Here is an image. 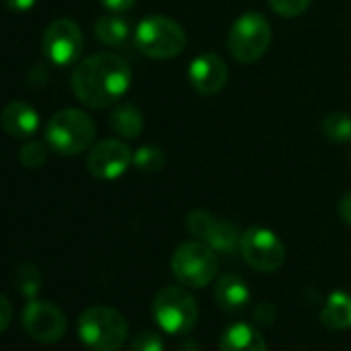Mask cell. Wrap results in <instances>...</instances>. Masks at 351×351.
<instances>
[{
    "label": "cell",
    "mask_w": 351,
    "mask_h": 351,
    "mask_svg": "<svg viewBox=\"0 0 351 351\" xmlns=\"http://www.w3.org/2000/svg\"><path fill=\"white\" fill-rule=\"evenodd\" d=\"M132 81L128 62L118 54H93L81 60L71 77L73 93L89 108H108L124 97Z\"/></svg>",
    "instance_id": "6da1fadb"
},
{
    "label": "cell",
    "mask_w": 351,
    "mask_h": 351,
    "mask_svg": "<svg viewBox=\"0 0 351 351\" xmlns=\"http://www.w3.org/2000/svg\"><path fill=\"white\" fill-rule=\"evenodd\" d=\"M95 141V122L83 110L66 108L56 112L46 124V143L58 155H81Z\"/></svg>",
    "instance_id": "7a4b0ae2"
},
{
    "label": "cell",
    "mask_w": 351,
    "mask_h": 351,
    "mask_svg": "<svg viewBox=\"0 0 351 351\" xmlns=\"http://www.w3.org/2000/svg\"><path fill=\"white\" fill-rule=\"evenodd\" d=\"M79 339L91 351H118L128 339L126 318L112 306H89L79 316Z\"/></svg>",
    "instance_id": "3957f363"
},
{
    "label": "cell",
    "mask_w": 351,
    "mask_h": 351,
    "mask_svg": "<svg viewBox=\"0 0 351 351\" xmlns=\"http://www.w3.org/2000/svg\"><path fill=\"white\" fill-rule=\"evenodd\" d=\"M134 44L141 54L155 60H167L176 58L186 48V32L171 17L151 15L136 25Z\"/></svg>",
    "instance_id": "277c9868"
},
{
    "label": "cell",
    "mask_w": 351,
    "mask_h": 351,
    "mask_svg": "<svg viewBox=\"0 0 351 351\" xmlns=\"http://www.w3.org/2000/svg\"><path fill=\"white\" fill-rule=\"evenodd\" d=\"M153 318L169 335H186L199 320L197 300L184 287H161L153 298Z\"/></svg>",
    "instance_id": "5b68a950"
},
{
    "label": "cell",
    "mask_w": 351,
    "mask_h": 351,
    "mask_svg": "<svg viewBox=\"0 0 351 351\" xmlns=\"http://www.w3.org/2000/svg\"><path fill=\"white\" fill-rule=\"evenodd\" d=\"M273 29L265 15L244 13L230 27L228 50L234 60L242 64H252L261 60L271 46Z\"/></svg>",
    "instance_id": "8992f818"
},
{
    "label": "cell",
    "mask_w": 351,
    "mask_h": 351,
    "mask_svg": "<svg viewBox=\"0 0 351 351\" xmlns=\"http://www.w3.org/2000/svg\"><path fill=\"white\" fill-rule=\"evenodd\" d=\"M217 252L203 242H184L171 254V273L184 287L201 289L217 277Z\"/></svg>",
    "instance_id": "52a82bcc"
},
{
    "label": "cell",
    "mask_w": 351,
    "mask_h": 351,
    "mask_svg": "<svg viewBox=\"0 0 351 351\" xmlns=\"http://www.w3.org/2000/svg\"><path fill=\"white\" fill-rule=\"evenodd\" d=\"M184 228L193 238L207 244L217 254L230 256V254L240 252L242 234L232 223H228L223 219H217L209 211H201V209L191 211L186 215V219H184Z\"/></svg>",
    "instance_id": "ba28073f"
},
{
    "label": "cell",
    "mask_w": 351,
    "mask_h": 351,
    "mask_svg": "<svg viewBox=\"0 0 351 351\" xmlns=\"http://www.w3.org/2000/svg\"><path fill=\"white\" fill-rule=\"evenodd\" d=\"M240 254L258 273H275L285 263V246L267 228H250L240 238Z\"/></svg>",
    "instance_id": "9c48e42d"
},
{
    "label": "cell",
    "mask_w": 351,
    "mask_h": 351,
    "mask_svg": "<svg viewBox=\"0 0 351 351\" xmlns=\"http://www.w3.org/2000/svg\"><path fill=\"white\" fill-rule=\"evenodd\" d=\"M85 48L81 27L71 19H56L52 21L42 38L44 56L54 66H73L81 58Z\"/></svg>",
    "instance_id": "30bf717a"
},
{
    "label": "cell",
    "mask_w": 351,
    "mask_h": 351,
    "mask_svg": "<svg viewBox=\"0 0 351 351\" xmlns=\"http://www.w3.org/2000/svg\"><path fill=\"white\" fill-rule=\"evenodd\" d=\"M21 322L25 332L44 345L58 343L66 332V316L64 312L48 300H29L23 308Z\"/></svg>",
    "instance_id": "8fae6325"
},
{
    "label": "cell",
    "mask_w": 351,
    "mask_h": 351,
    "mask_svg": "<svg viewBox=\"0 0 351 351\" xmlns=\"http://www.w3.org/2000/svg\"><path fill=\"white\" fill-rule=\"evenodd\" d=\"M132 165V151L118 138H104L87 153V169L97 180H118Z\"/></svg>",
    "instance_id": "7c38bea8"
},
{
    "label": "cell",
    "mask_w": 351,
    "mask_h": 351,
    "mask_svg": "<svg viewBox=\"0 0 351 351\" xmlns=\"http://www.w3.org/2000/svg\"><path fill=\"white\" fill-rule=\"evenodd\" d=\"M230 77V69L226 60L213 52L199 54L189 66V83L201 95L219 93Z\"/></svg>",
    "instance_id": "4fadbf2b"
},
{
    "label": "cell",
    "mask_w": 351,
    "mask_h": 351,
    "mask_svg": "<svg viewBox=\"0 0 351 351\" xmlns=\"http://www.w3.org/2000/svg\"><path fill=\"white\" fill-rule=\"evenodd\" d=\"M0 124L7 134L15 138H29L40 128V114L27 101L15 99L5 106L3 114H0Z\"/></svg>",
    "instance_id": "5bb4252c"
},
{
    "label": "cell",
    "mask_w": 351,
    "mask_h": 351,
    "mask_svg": "<svg viewBox=\"0 0 351 351\" xmlns=\"http://www.w3.org/2000/svg\"><path fill=\"white\" fill-rule=\"evenodd\" d=\"M213 298L226 312H242L250 304V289L242 277L228 273L217 279Z\"/></svg>",
    "instance_id": "9a60e30c"
},
{
    "label": "cell",
    "mask_w": 351,
    "mask_h": 351,
    "mask_svg": "<svg viewBox=\"0 0 351 351\" xmlns=\"http://www.w3.org/2000/svg\"><path fill=\"white\" fill-rule=\"evenodd\" d=\"M219 351H269V347L252 324L234 322L223 330Z\"/></svg>",
    "instance_id": "2e32d148"
},
{
    "label": "cell",
    "mask_w": 351,
    "mask_h": 351,
    "mask_svg": "<svg viewBox=\"0 0 351 351\" xmlns=\"http://www.w3.org/2000/svg\"><path fill=\"white\" fill-rule=\"evenodd\" d=\"M110 126L116 134L124 138H136L143 134L145 128V116L141 108L132 101H120L114 106L110 114Z\"/></svg>",
    "instance_id": "e0dca14e"
},
{
    "label": "cell",
    "mask_w": 351,
    "mask_h": 351,
    "mask_svg": "<svg viewBox=\"0 0 351 351\" xmlns=\"http://www.w3.org/2000/svg\"><path fill=\"white\" fill-rule=\"evenodd\" d=\"M320 322L332 330L351 328V295L345 291H332L320 310Z\"/></svg>",
    "instance_id": "ac0fdd59"
},
{
    "label": "cell",
    "mask_w": 351,
    "mask_h": 351,
    "mask_svg": "<svg viewBox=\"0 0 351 351\" xmlns=\"http://www.w3.org/2000/svg\"><path fill=\"white\" fill-rule=\"evenodd\" d=\"M95 38L101 44L110 46V48L122 46L130 38V23L124 17H118V15L101 17L95 23Z\"/></svg>",
    "instance_id": "d6986e66"
},
{
    "label": "cell",
    "mask_w": 351,
    "mask_h": 351,
    "mask_svg": "<svg viewBox=\"0 0 351 351\" xmlns=\"http://www.w3.org/2000/svg\"><path fill=\"white\" fill-rule=\"evenodd\" d=\"M42 273L32 261H23L15 269V287L25 300H36L42 289Z\"/></svg>",
    "instance_id": "ffe728a7"
},
{
    "label": "cell",
    "mask_w": 351,
    "mask_h": 351,
    "mask_svg": "<svg viewBox=\"0 0 351 351\" xmlns=\"http://www.w3.org/2000/svg\"><path fill=\"white\" fill-rule=\"evenodd\" d=\"M322 132L330 143H349L351 141V114L330 112L322 120Z\"/></svg>",
    "instance_id": "44dd1931"
},
{
    "label": "cell",
    "mask_w": 351,
    "mask_h": 351,
    "mask_svg": "<svg viewBox=\"0 0 351 351\" xmlns=\"http://www.w3.org/2000/svg\"><path fill=\"white\" fill-rule=\"evenodd\" d=\"M165 163H167V155L159 145H143L132 153V165L145 173L159 171L165 167Z\"/></svg>",
    "instance_id": "7402d4cb"
},
{
    "label": "cell",
    "mask_w": 351,
    "mask_h": 351,
    "mask_svg": "<svg viewBox=\"0 0 351 351\" xmlns=\"http://www.w3.org/2000/svg\"><path fill=\"white\" fill-rule=\"evenodd\" d=\"M19 159L25 167L29 169H38L42 167L46 161H48V147L44 143H38V141H32L27 145L21 147L19 151Z\"/></svg>",
    "instance_id": "603a6c76"
},
{
    "label": "cell",
    "mask_w": 351,
    "mask_h": 351,
    "mask_svg": "<svg viewBox=\"0 0 351 351\" xmlns=\"http://www.w3.org/2000/svg\"><path fill=\"white\" fill-rule=\"evenodd\" d=\"M267 3L277 15H281L285 19H293L308 11L312 0H267Z\"/></svg>",
    "instance_id": "cb8c5ba5"
},
{
    "label": "cell",
    "mask_w": 351,
    "mask_h": 351,
    "mask_svg": "<svg viewBox=\"0 0 351 351\" xmlns=\"http://www.w3.org/2000/svg\"><path fill=\"white\" fill-rule=\"evenodd\" d=\"M130 351H163V341L153 330L136 332L130 341Z\"/></svg>",
    "instance_id": "d4e9b609"
},
{
    "label": "cell",
    "mask_w": 351,
    "mask_h": 351,
    "mask_svg": "<svg viewBox=\"0 0 351 351\" xmlns=\"http://www.w3.org/2000/svg\"><path fill=\"white\" fill-rule=\"evenodd\" d=\"M275 316H277L275 306L269 304V302H263V304H258V306L254 308V320L261 322V324H265V326L273 324V322H275Z\"/></svg>",
    "instance_id": "484cf974"
},
{
    "label": "cell",
    "mask_w": 351,
    "mask_h": 351,
    "mask_svg": "<svg viewBox=\"0 0 351 351\" xmlns=\"http://www.w3.org/2000/svg\"><path fill=\"white\" fill-rule=\"evenodd\" d=\"M13 320V306L7 295L0 293V332L7 330Z\"/></svg>",
    "instance_id": "4316f807"
},
{
    "label": "cell",
    "mask_w": 351,
    "mask_h": 351,
    "mask_svg": "<svg viewBox=\"0 0 351 351\" xmlns=\"http://www.w3.org/2000/svg\"><path fill=\"white\" fill-rule=\"evenodd\" d=\"M99 3H101L108 11L124 13V11H130V9L134 7L136 0H99Z\"/></svg>",
    "instance_id": "83f0119b"
},
{
    "label": "cell",
    "mask_w": 351,
    "mask_h": 351,
    "mask_svg": "<svg viewBox=\"0 0 351 351\" xmlns=\"http://www.w3.org/2000/svg\"><path fill=\"white\" fill-rule=\"evenodd\" d=\"M339 217L343 223L351 226V191H347L339 201Z\"/></svg>",
    "instance_id": "f1b7e54d"
},
{
    "label": "cell",
    "mask_w": 351,
    "mask_h": 351,
    "mask_svg": "<svg viewBox=\"0 0 351 351\" xmlns=\"http://www.w3.org/2000/svg\"><path fill=\"white\" fill-rule=\"evenodd\" d=\"M38 0H5V5L11 9V11H17V13H25V11H32L36 7Z\"/></svg>",
    "instance_id": "f546056e"
},
{
    "label": "cell",
    "mask_w": 351,
    "mask_h": 351,
    "mask_svg": "<svg viewBox=\"0 0 351 351\" xmlns=\"http://www.w3.org/2000/svg\"><path fill=\"white\" fill-rule=\"evenodd\" d=\"M349 165H351V153H349Z\"/></svg>",
    "instance_id": "4dcf8cb0"
}]
</instances>
